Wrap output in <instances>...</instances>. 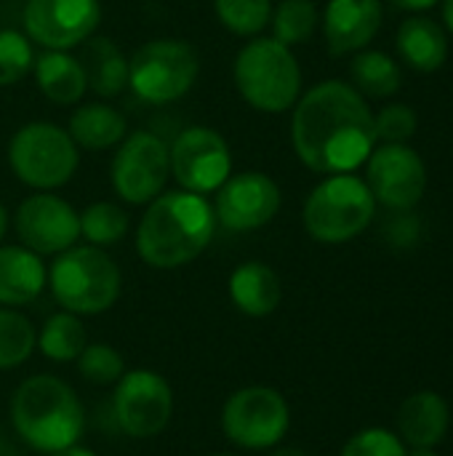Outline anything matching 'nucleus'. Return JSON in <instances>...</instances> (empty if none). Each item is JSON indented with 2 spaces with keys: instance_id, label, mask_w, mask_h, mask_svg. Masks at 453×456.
Returning a JSON list of instances; mask_svg holds the SVG:
<instances>
[{
  "instance_id": "5701e85b",
  "label": "nucleus",
  "mask_w": 453,
  "mask_h": 456,
  "mask_svg": "<svg viewBox=\"0 0 453 456\" xmlns=\"http://www.w3.org/2000/svg\"><path fill=\"white\" fill-rule=\"evenodd\" d=\"M85 72V83L99 96H117L128 86V59L107 37H88L77 56Z\"/></svg>"
},
{
  "instance_id": "20e7f679",
  "label": "nucleus",
  "mask_w": 453,
  "mask_h": 456,
  "mask_svg": "<svg viewBox=\"0 0 453 456\" xmlns=\"http://www.w3.org/2000/svg\"><path fill=\"white\" fill-rule=\"evenodd\" d=\"M48 289L61 310L75 315L107 313L123 289V275L115 259L96 246H72L56 254L48 267Z\"/></svg>"
},
{
  "instance_id": "f3484780",
  "label": "nucleus",
  "mask_w": 453,
  "mask_h": 456,
  "mask_svg": "<svg viewBox=\"0 0 453 456\" xmlns=\"http://www.w3.org/2000/svg\"><path fill=\"white\" fill-rule=\"evenodd\" d=\"M382 27V0H328L323 35L334 56L363 51Z\"/></svg>"
},
{
  "instance_id": "72a5a7b5",
  "label": "nucleus",
  "mask_w": 453,
  "mask_h": 456,
  "mask_svg": "<svg viewBox=\"0 0 453 456\" xmlns=\"http://www.w3.org/2000/svg\"><path fill=\"white\" fill-rule=\"evenodd\" d=\"M374 131L382 142H409L417 131V112L409 104H387L374 118Z\"/></svg>"
},
{
  "instance_id": "1a4fd4ad",
  "label": "nucleus",
  "mask_w": 453,
  "mask_h": 456,
  "mask_svg": "<svg viewBox=\"0 0 453 456\" xmlns=\"http://www.w3.org/2000/svg\"><path fill=\"white\" fill-rule=\"evenodd\" d=\"M200 61L195 48L179 37L144 43L128 61V86L150 104L182 99L198 80Z\"/></svg>"
},
{
  "instance_id": "4c0bfd02",
  "label": "nucleus",
  "mask_w": 453,
  "mask_h": 456,
  "mask_svg": "<svg viewBox=\"0 0 453 456\" xmlns=\"http://www.w3.org/2000/svg\"><path fill=\"white\" fill-rule=\"evenodd\" d=\"M443 21L453 35V0H443Z\"/></svg>"
},
{
  "instance_id": "6e6552de",
  "label": "nucleus",
  "mask_w": 453,
  "mask_h": 456,
  "mask_svg": "<svg viewBox=\"0 0 453 456\" xmlns=\"http://www.w3.org/2000/svg\"><path fill=\"white\" fill-rule=\"evenodd\" d=\"M291 428L286 395L267 385L235 390L222 406V433L243 452H267L280 446Z\"/></svg>"
},
{
  "instance_id": "2f4dec72",
  "label": "nucleus",
  "mask_w": 453,
  "mask_h": 456,
  "mask_svg": "<svg viewBox=\"0 0 453 456\" xmlns=\"http://www.w3.org/2000/svg\"><path fill=\"white\" fill-rule=\"evenodd\" d=\"M35 64L29 37L19 29H0V86H13Z\"/></svg>"
},
{
  "instance_id": "473e14b6",
  "label": "nucleus",
  "mask_w": 453,
  "mask_h": 456,
  "mask_svg": "<svg viewBox=\"0 0 453 456\" xmlns=\"http://www.w3.org/2000/svg\"><path fill=\"white\" fill-rule=\"evenodd\" d=\"M406 452L409 446L398 433L387 428H366L344 444L339 456H406Z\"/></svg>"
},
{
  "instance_id": "f704fd0d",
  "label": "nucleus",
  "mask_w": 453,
  "mask_h": 456,
  "mask_svg": "<svg viewBox=\"0 0 453 456\" xmlns=\"http://www.w3.org/2000/svg\"><path fill=\"white\" fill-rule=\"evenodd\" d=\"M387 235H390V240H392L395 246H411V243L417 240L419 230H417V222H414V219H409V216H398V219H392V222H390Z\"/></svg>"
},
{
  "instance_id": "9b49d317",
  "label": "nucleus",
  "mask_w": 453,
  "mask_h": 456,
  "mask_svg": "<svg viewBox=\"0 0 453 456\" xmlns=\"http://www.w3.org/2000/svg\"><path fill=\"white\" fill-rule=\"evenodd\" d=\"M171 176V150L152 131L125 136L112 158V187L131 206L152 203Z\"/></svg>"
},
{
  "instance_id": "f257e3e1",
  "label": "nucleus",
  "mask_w": 453,
  "mask_h": 456,
  "mask_svg": "<svg viewBox=\"0 0 453 456\" xmlns=\"http://www.w3.org/2000/svg\"><path fill=\"white\" fill-rule=\"evenodd\" d=\"M291 142L310 171L350 174L376 144L374 112L350 83L323 80L294 104Z\"/></svg>"
},
{
  "instance_id": "0eeeda50",
  "label": "nucleus",
  "mask_w": 453,
  "mask_h": 456,
  "mask_svg": "<svg viewBox=\"0 0 453 456\" xmlns=\"http://www.w3.org/2000/svg\"><path fill=\"white\" fill-rule=\"evenodd\" d=\"M77 160V144L67 128L48 120L21 126L8 144L13 176L40 192L64 187L75 176Z\"/></svg>"
},
{
  "instance_id": "dca6fc26",
  "label": "nucleus",
  "mask_w": 453,
  "mask_h": 456,
  "mask_svg": "<svg viewBox=\"0 0 453 456\" xmlns=\"http://www.w3.org/2000/svg\"><path fill=\"white\" fill-rule=\"evenodd\" d=\"M280 187L262 171L230 174L216 190V222L230 232H251L275 219L280 211Z\"/></svg>"
},
{
  "instance_id": "7c9ffc66",
  "label": "nucleus",
  "mask_w": 453,
  "mask_h": 456,
  "mask_svg": "<svg viewBox=\"0 0 453 456\" xmlns=\"http://www.w3.org/2000/svg\"><path fill=\"white\" fill-rule=\"evenodd\" d=\"M219 21L243 37L259 35L272 19V0H214Z\"/></svg>"
},
{
  "instance_id": "4468645a",
  "label": "nucleus",
  "mask_w": 453,
  "mask_h": 456,
  "mask_svg": "<svg viewBox=\"0 0 453 456\" xmlns=\"http://www.w3.org/2000/svg\"><path fill=\"white\" fill-rule=\"evenodd\" d=\"M101 21L99 0H27L24 32L45 51L83 45Z\"/></svg>"
},
{
  "instance_id": "a19ab883",
  "label": "nucleus",
  "mask_w": 453,
  "mask_h": 456,
  "mask_svg": "<svg viewBox=\"0 0 453 456\" xmlns=\"http://www.w3.org/2000/svg\"><path fill=\"white\" fill-rule=\"evenodd\" d=\"M406 456H438V454H435V449H409Z\"/></svg>"
},
{
  "instance_id": "2eb2a0df",
  "label": "nucleus",
  "mask_w": 453,
  "mask_h": 456,
  "mask_svg": "<svg viewBox=\"0 0 453 456\" xmlns=\"http://www.w3.org/2000/svg\"><path fill=\"white\" fill-rule=\"evenodd\" d=\"M16 235L37 256H56L80 238V214L53 192H35L16 208Z\"/></svg>"
},
{
  "instance_id": "79ce46f5",
  "label": "nucleus",
  "mask_w": 453,
  "mask_h": 456,
  "mask_svg": "<svg viewBox=\"0 0 453 456\" xmlns=\"http://www.w3.org/2000/svg\"><path fill=\"white\" fill-rule=\"evenodd\" d=\"M208 456H240V454H230V452H224V454H208Z\"/></svg>"
},
{
  "instance_id": "423d86ee",
  "label": "nucleus",
  "mask_w": 453,
  "mask_h": 456,
  "mask_svg": "<svg viewBox=\"0 0 453 456\" xmlns=\"http://www.w3.org/2000/svg\"><path fill=\"white\" fill-rule=\"evenodd\" d=\"M376 214L368 184L352 174L326 176L304 203V230L318 243H347L358 238Z\"/></svg>"
},
{
  "instance_id": "ea45409f",
  "label": "nucleus",
  "mask_w": 453,
  "mask_h": 456,
  "mask_svg": "<svg viewBox=\"0 0 453 456\" xmlns=\"http://www.w3.org/2000/svg\"><path fill=\"white\" fill-rule=\"evenodd\" d=\"M5 230H8V211H5V206L0 203V240H3V235H5Z\"/></svg>"
},
{
  "instance_id": "58836bf2",
  "label": "nucleus",
  "mask_w": 453,
  "mask_h": 456,
  "mask_svg": "<svg viewBox=\"0 0 453 456\" xmlns=\"http://www.w3.org/2000/svg\"><path fill=\"white\" fill-rule=\"evenodd\" d=\"M270 456H307V454H304L302 449H294V446H280V449L275 446V452H272Z\"/></svg>"
},
{
  "instance_id": "aec40b11",
  "label": "nucleus",
  "mask_w": 453,
  "mask_h": 456,
  "mask_svg": "<svg viewBox=\"0 0 453 456\" xmlns=\"http://www.w3.org/2000/svg\"><path fill=\"white\" fill-rule=\"evenodd\" d=\"M48 283L43 256L24 246H0V307H24L35 302Z\"/></svg>"
},
{
  "instance_id": "c756f323",
  "label": "nucleus",
  "mask_w": 453,
  "mask_h": 456,
  "mask_svg": "<svg viewBox=\"0 0 453 456\" xmlns=\"http://www.w3.org/2000/svg\"><path fill=\"white\" fill-rule=\"evenodd\" d=\"M75 363H77V374L96 387H109V385L115 387L117 379L128 371L123 355L104 342H88Z\"/></svg>"
},
{
  "instance_id": "7ed1b4c3",
  "label": "nucleus",
  "mask_w": 453,
  "mask_h": 456,
  "mask_svg": "<svg viewBox=\"0 0 453 456\" xmlns=\"http://www.w3.org/2000/svg\"><path fill=\"white\" fill-rule=\"evenodd\" d=\"M11 422L16 436L40 454L75 446L85 430V409L59 377L35 374L27 377L11 395Z\"/></svg>"
},
{
  "instance_id": "bb28decb",
  "label": "nucleus",
  "mask_w": 453,
  "mask_h": 456,
  "mask_svg": "<svg viewBox=\"0 0 453 456\" xmlns=\"http://www.w3.org/2000/svg\"><path fill=\"white\" fill-rule=\"evenodd\" d=\"M37 329L11 307H0V371L19 369L35 353Z\"/></svg>"
},
{
  "instance_id": "a878e982",
  "label": "nucleus",
  "mask_w": 453,
  "mask_h": 456,
  "mask_svg": "<svg viewBox=\"0 0 453 456\" xmlns=\"http://www.w3.org/2000/svg\"><path fill=\"white\" fill-rule=\"evenodd\" d=\"M350 75H352V88L374 99H387L398 94L400 80H403V72L390 53L366 51V48L355 53L350 64Z\"/></svg>"
},
{
  "instance_id": "ddd939ff",
  "label": "nucleus",
  "mask_w": 453,
  "mask_h": 456,
  "mask_svg": "<svg viewBox=\"0 0 453 456\" xmlns=\"http://www.w3.org/2000/svg\"><path fill=\"white\" fill-rule=\"evenodd\" d=\"M171 150V174L182 190L195 195L216 192L232 174V155L222 134L206 126L184 128Z\"/></svg>"
},
{
  "instance_id": "393cba45",
  "label": "nucleus",
  "mask_w": 453,
  "mask_h": 456,
  "mask_svg": "<svg viewBox=\"0 0 453 456\" xmlns=\"http://www.w3.org/2000/svg\"><path fill=\"white\" fill-rule=\"evenodd\" d=\"M85 345H88V334L83 318L59 310L51 318H45V323L40 326L35 350H40L53 363H75L77 355L85 350Z\"/></svg>"
},
{
  "instance_id": "e433bc0d",
  "label": "nucleus",
  "mask_w": 453,
  "mask_h": 456,
  "mask_svg": "<svg viewBox=\"0 0 453 456\" xmlns=\"http://www.w3.org/2000/svg\"><path fill=\"white\" fill-rule=\"evenodd\" d=\"M48 456H96V452H91V449H85V446L75 444V446L59 449V452H53V454H48Z\"/></svg>"
},
{
  "instance_id": "9d476101",
  "label": "nucleus",
  "mask_w": 453,
  "mask_h": 456,
  "mask_svg": "<svg viewBox=\"0 0 453 456\" xmlns=\"http://www.w3.org/2000/svg\"><path fill=\"white\" fill-rule=\"evenodd\" d=\"M112 417L128 438H155L174 417V390L168 379L152 369L125 371L112 395Z\"/></svg>"
},
{
  "instance_id": "4be33fe9",
  "label": "nucleus",
  "mask_w": 453,
  "mask_h": 456,
  "mask_svg": "<svg viewBox=\"0 0 453 456\" xmlns=\"http://www.w3.org/2000/svg\"><path fill=\"white\" fill-rule=\"evenodd\" d=\"M35 83L40 94L56 104H75L83 99L88 83L77 56L67 51H45L35 59Z\"/></svg>"
},
{
  "instance_id": "b1692460",
  "label": "nucleus",
  "mask_w": 453,
  "mask_h": 456,
  "mask_svg": "<svg viewBox=\"0 0 453 456\" xmlns=\"http://www.w3.org/2000/svg\"><path fill=\"white\" fill-rule=\"evenodd\" d=\"M125 118L109 107V104H101V102H93V104H83L72 112L69 118V128L67 134L72 136V142L83 150H107V147H115L125 139Z\"/></svg>"
},
{
  "instance_id": "c85d7f7f",
  "label": "nucleus",
  "mask_w": 453,
  "mask_h": 456,
  "mask_svg": "<svg viewBox=\"0 0 453 456\" xmlns=\"http://www.w3.org/2000/svg\"><path fill=\"white\" fill-rule=\"evenodd\" d=\"M272 37L283 45H302L318 27V5L312 0H283L272 11Z\"/></svg>"
},
{
  "instance_id": "f8f14e48",
  "label": "nucleus",
  "mask_w": 453,
  "mask_h": 456,
  "mask_svg": "<svg viewBox=\"0 0 453 456\" xmlns=\"http://www.w3.org/2000/svg\"><path fill=\"white\" fill-rule=\"evenodd\" d=\"M366 184L382 206L411 211L427 190V166L406 142H384L366 160Z\"/></svg>"
},
{
  "instance_id": "c9c22d12",
  "label": "nucleus",
  "mask_w": 453,
  "mask_h": 456,
  "mask_svg": "<svg viewBox=\"0 0 453 456\" xmlns=\"http://www.w3.org/2000/svg\"><path fill=\"white\" fill-rule=\"evenodd\" d=\"M438 0H392V5L403 8V11H427L433 8Z\"/></svg>"
},
{
  "instance_id": "6ab92c4d",
  "label": "nucleus",
  "mask_w": 453,
  "mask_h": 456,
  "mask_svg": "<svg viewBox=\"0 0 453 456\" xmlns=\"http://www.w3.org/2000/svg\"><path fill=\"white\" fill-rule=\"evenodd\" d=\"M230 302L248 318H267L283 302V283L278 273L264 262H243L227 281Z\"/></svg>"
},
{
  "instance_id": "a211bd4d",
  "label": "nucleus",
  "mask_w": 453,
  "mask_h": 456,
  "mask_svg": "<svg viewBox=\"0 0 453 456\" xmlns=\"http://www.w3.org/2000/svg\"><path fill=\"white\" fill-rule=\"evenodd\" d=\"M451 425L449 403L433 393L419 390L398 409V436L409 449H435L443 444Z\"/></svg>"
},
{
  "instance_id": "39448f33",
  "label": "nucleus",
  "mask_w": 453,
  "mask_h": 456,
  "mask_svg": "<svg viewBox=\"0 0 453 456\" xmlns=\"http://www.w3.org/2000/svg\"><path fill=\"white\" fill-rule=\"evenodd\" d=\"M235 86L259 112H286L299 102L302 69L294 51L275 37H256L235 56Z\"/></svg>"
},
{
  "instance_id": "412c9836",
  "label": "nucleus",
  "mask_w": 453,
  "mask_h": 456,
  "mask_svg": "<svg viewBox=\"0 0 453 456\" xmlns=\"http://www.w3.org/2000/svg\"><path fill=\"white\" fill-rule=\"evenodd\" d=\"M398 51L417 72H435L449 59V37L430 16H409L398 29Z\"/></svg>"
},
{
  "instance_id": "f03ea898",
  "label": "nucleus",
  "mask_w": 453,
  "mask_h": 456,
  "mask_svg": "<svg viewBox=\"0 0 453 456\" xmlns=\"http://www.w3.org/2000/svg\"><path fill=\"white\" fill-rule=\"evenodd\" d=\"M216 232V214L206 195L187 190L160 192L136 227V251L155 270H176L195 262Z\"/></svg>"
},
{
  "instance_id": "cd10ccee",
  "label": "nucleus",
  "mask_w": 453,
  "mask_h": 456,
  "mask_svg": "<svg viewBox=\"0 0 453 456\" xmlns=\"http://www.w3.org/2000/svg\"><path fill=\"white\" fill-rule=\"evenodd\" d=\"M128 214L109 200L91 203L85 211H80V238H85L88 246H115L128 235Z\"/></svg>"
}]
</instances>
